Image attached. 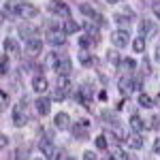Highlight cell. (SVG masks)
I'll list each match as a JSON object with an SVG mask.
<instances>
[{"instance_id":"cell-1","label":"cell","mask_w":160,"mask_h":160,"mask_svg":"<svg viewBox=\"0 0 160 160\" xmlns=\"http://www.w3.org/2000/svg\"><path fill=\"white\" fill-rule=\"evenodd\" d=\"M15 17H24V19H32V17H38V9L28 4V2H17L15 4Z\"/></svg>"},{"instance_id":"cell-2","label":"cell","mask_w":160,"mask_h":160,"mask_svg":"<svg viewBox=\"0 0 160 160\" xmlns=\"http://www.w3.org/2000/svg\"><path fill=\"white\" fill-rule=\"evenodd\" d=\"M79 11L83 13V15H88V19H92L94 24H98V26H107V19H105V15L100 11H96L92 4H81L79 7Z\"/></svg>"},{"instance_id":"cell-3","label":"cell","mask_w":160,"mask_h":160,"mask_svg":"<svg viewBox=\"0 0 160 160\" xmlns=\"http://www.w3.org/2000/svg\"><path fill=\"white\" fill-rule=\"evenodd\" d=\"M24 109H26V96L22 98V102H17V105H15V109H13V124H15L17 128H22V126L28 124V118H26Z\"/></svg>"},{"instance_id":"cell-4","label":"cell","mask_w":160,"mask_h":160,"mask_svg":"<svg viewBox=\"0 0 160 160\" xmlns=\"http://www.w3.org/2000/svg\"><path fill=\"white\" fill-rule=\"evenodd\" d=\"M111 41H113L115 47H126V45L130 43V32H128L126 28H120V30L111 32Z\"/></svg>"},{"instance_id":"cell-5","label":"cell","mask_w":160,"mask_h":160,"mask_svg":"<svg viewBox=\"0 0 160 160\" xmlns=\"http://www.w3.org/2000/svg\"><path fill=\"white\" fill-rule=\"evenodd\" d=\"M75 100H79L83 107H90L92 105V90H90V86H81L79 90H75Z\"/></svg>"},{"instance_id":"cell-6","label":"cell","mask_w":160,"mask_h":160,"mask_svg":"<svg viewBox=\"0 0 160 160\" xmlns=\"http://www.w3.org/2000/svg\"><path fill=\"white\" fill-rule=\"evenodd\" d=\"M38 149H41V154H43V156H45L47 160L58 158V149L53 148V143H51L49 139H43V141H38Z\"/></svg>"},{"instance_id":"cell-7","label":"cell","mask_w":160,"mask_h":160,"mask_svg":"<svg viewBox=\"0 0 160 160\" xmlns=\"http://www.w3.org/2000/svg\"><path fill=\"white\" fill-rule=\"evenodd\" d=\"M38 34H41V30H38L37 26H19V37L26 38V41H32V38H38Z\"/></svg>"},{"instance_id":"cell-8","label":"cell","mask_w":160,"mask_h":160,"mask_svg":"<svg viewBox=\"0 0 160 160\" xmlns=\"http://www.w3.org/2000/svg\"><path fill=\"white\" fill-rule=\"evenodd\" d=\"M43 51V43H41V38H32V41H26V53L30 56V58H34Z\"/></svg>"},{"instance_id":"cell-9","label":"cell","mask_w":160,"mask_h":160,"mask_svg":"<svg viewBox=\"0 0 160 160\" xmlns=\"http://www.w3.org/2000/svg\"><path fill=\"white\" fill-rule=\"evenodd\" d=\"M49 11L56 13V15H62V17H66V19L71 17V9H68L64 2H60V0H58V2H56V0H53V2H49Z\"/></svg>"},{"instance_id":"cell-10","label":"cell","mask_w":160,"mask_h":160,"mask_svg":"<svg viewBox=\"0 0 160 160\" xmlns=\"http://www.w3.org/2000/svg\"><path fill=\"white\" fill-rule=\"evenodd\" d=\"M126 143H128V148H132V149H141L145 145V139L141 137V132H135L132 130V135L126 137Z\"/></svg>"},{"instance_id":"cell-11","label":"cell","mask_w":160,"mask_h":160,"mask_svg":"<svg viewBox=\"0 0 160 160\" xmlns=\"http://www.w3.org/2000/svg\"><path fill=\"white\" fill-rule=\"evenodd\" d=\"M47 43L53 45V47H62V45L66 43V37L60 34L58 30H51V32H47Z\"/></svg>"},{"instance_id":"cell-12","label":"cell","mask_w":160,"mask_h":160,"mask_svg":"<svg viewBox=\"0 0 160 160\" xmlns=\"http://www.w3.org/2000/svg\"><path fill=\"white\" fill-rule=\"evenodd\" d=\"M47 88H49V83H47L45 75H37V77L32 79V90H34V92H38V94H43V92H45Z\"/></svg>"},{"instance_id":"cell-13","label":"cell","mask_w":160,"mask_h":160,"mask_svg":"<svg viewBox=\"0 0 160 160\" xmlns=\"http://www.w3.org/2000/svg\"><path fill=\"white\" fill-rule=\"evenodd\" d=\"M71 71H73L71 60H68V58H60L58 66H56V75H71Z\"/></svg>"},{"instance_id":"cell-14","label":"cell","mask_w":160,"mask_h":160,"mask_svg":"<svg viewBox=\"0 0 160 160\" xmlns=\"http://www.w3.org/2000/svg\"><path fill=\"white\" fill-rule=\"evenodd\" d=\"M118 88H120V92H122V94H126V96H128V94L135 90V79L122 77V79H120V83H118Z\"/></svg>"},{"instance_id":"cell-15","label":"cell","mask_w":160,"mask_h":160,"mask_svg":"<svg viewBox=\"0 0 160 160\" xmlns=\"http://www.w3.org/2000/svg\"><path fill=\"white\" fill-rule=\"evenodd\" d=\"M79 62H81V64H86V66H96V64H98V60H96V58H94L88 49L79 51Z\"/></svg>"},{"instance_id":"cell-16","label":"cell","mask_w":160,"mask_h":160,"mask_svg":"<svg viewBox=\"0 0 160 160\" xmlns=\"http://www.w3.org/2000/svg\"><path fill=\"white\" fill-rule=\"evenodd\" d=\"M34 105H37L38 115H47V113H49V109H51V100L49 98H43V96H41V98H37V102H34Z\"/></svg>"},{"instance_id":"cell-17","label":"cell","mask_w":160,"mask_h":160,"mask_svg":"<svg viewBox=\"0 0 160 160\" xmlns=\"http://www.w3.org/2000/svg\"><path fill=\"white\" fill-rule=\"evenodd\" d=\"M68 113H64V111H60L56 118H53V126L56 128H60V130H64V128H68Z\"/></svg>"},{"instance_id":"cell-18","label":"cell","mask_w":160,"mask_h":160,"mask_svg":"<svg viewBox=\"0 0 160 160\" xmlns=\"http://www.w3.org/2000/svg\"><path fill=\"white\" fill-rule=\"evenodd\" d=\"M139 32H141V37H143V34H145V37H154V34H156V26L152 24V22H145V19H143V22L139 24Z\"/></svg>"},{"instance_id":"cell-19","label":"cell","mask_w":160,"mask_h":160,"mask_svg":"<svg viewBox=\"0 0 160 160\" xmlns=\"http://www.w3.org/2000/svg\"><path fill=\"white\" fill-rule=\"evenodd\" d=\"M98 28H100V26H98V24H94L92 19H86V22H83V30H86L90 37H94L96 41H98Z\"/></svg>"},{"instance_id":"cell-20","label":"cell","mask_w":160,"mask_h":160,"mask_svg":"<svg viewBox=\"0 0 160 160\" xmlns=\"http://www.w3.org/2000/svg\"><path fill=\"white\" fill-rule=\"evenodd\" d=\"M79 28H81V26L77 24V22H73L71 17H68V19L64 22V26H62V30H64L66 34H75V32H79Z\"/></svg>"},{"instance_id":"cell-21","label":"cell","mask_w":160,"mask_h":160,"mask_svg":"<svg viewBox=\"0 0 160 160\" xmlns=\"http://www.w3.org/2000/svg\"><path fill=\"white\" fill-rule=\"evenodd\" d=\"M130 128H132L135 132H143V130H145V122H143L139 115H132V118H130Z\"/></svg>"},{"instance_id":"cell-22","label":"cell","mask_w":160,"mask_h":160,"mask_svg":"<svg viewBox=\"0 0 160 160\" xmlns=\"http://www.w3.org/2000/svg\"><path fill=\"white\" fill-rule=\"evenodd\" d=\"M56 88L62 90V92H68L71 88V81H68V75H58V81H56Z\"/></svg>"},{"instance_id":"cell-23","label":"cell","mask_w":160,"mask_h":160,"mask_svg":"<svg viewBox=\"0 0 160 160\" xmlns=\"http://www.w3.org/2000/svg\"><path fill=\"white\" fill-rule=\"evenodd\" d=\"M92 45H96V38H92L90 34L79 38V47H81V49H92Z\"/></svg>"},{"instance_id":"cell-24","label":"cell","mask_w":160,"mask_h":160,"mask_svg":"<svg viewBox=\"0 0 160 160\" xmlns=\"http://www.w3.org/2000/svg\"><path fill=\"white\" fill-rule=\"evenodd\" d=\"M2 47H4V51H13V53H19V45H17V43H15L13 38H4Z\"/></svg>"},{"instance_id":"cell-25","label":"cell","mask_w":160,"mask_h":160,"mask_svg":"<svg viewBox=\"0 0 160 160\" xmlns=\"http://www.w3.org/2000/svg\"><path fill=\"white\" fill-rule=\"evenodd\" d=\"M139 105H141V107H145V109H152V107H154V100L149 98L145 92H141V94H139Z\"/></svg>"},{"instance_id":"cell-26","label":"cell","mask_w":160,"mask_h":160,"mask_svg":"<svg viewBox=\"0 0 160 160\" xmlns=\"http://www.w3.org/2000/svg\"><path fill=\"white\" fill-rule=\"evenodd\" d=\"M135 66H137V62L132 60V58H124L118 68H122V71H135Z\"/></svg>"},{"instance_id":"cell-27","label":"cell","mask_w":160,"mask_h":160,"mask_svg":"<svg viewBox=\"0 0 160 160\" xmlns=\"http://www.w3.org/2000/svg\"><path fill=\"white\" fill-rule=\"evenodd\" d=\"M58 62H60V58H58V53H56V51H51L49 56H47V60H45V64H47L49 68H53V71H56Z\"/></svg>"},{"instance_id":"cell-28","label":"cell","mask_w":160,"mask_h":160,"mask_svg":"<svg viewBox=\"0 0 160 160\" xmlns=\"http://www.w3.org/2000/svg\"><path fill=\"white\" fill-rule=\"evenodd\" d=\"M113 19H115V24L120 26V28H126L130 17H124V15H120V13H115V15H113ZM126 30H128V28H126Z\"/></svg>"},{"instance_id":"cell-29","label":"cell","mask_w":160,"mask_h":160,"mask_svg":"<svg viewBox=\"0 0 160 160\" xmlns=\"http://www.w3.org/2000/svg\"><path fill=\"white\" fill-rule=\"evenodd\" d=\"M107 60H109L115 68H118V66H120V62H122V60H120V56H118V51H109V53H107Z\"/></svg>"},{"instance_id":"cell-30","label":"cell","mask_w":160,"mask_h":160,"mask_svg":"<svg viewBox=\"0 0 160 160\" xmlns=\"http://www.w3.org/2000/svg\"><path fill=\"white\" fill-rule=\"evenodd\" d=\"M132 49H135V51H141V53H143V49H145V38H143V37L135 38V43H132Z\"/></svg>"},{"instance_id":"cell-31","label":"cell","mask_w":160,"mask_h":160,"mask_svg":"<svg viewBox=\"0 0 160 160\" xmlns=\"http://www.w3.org/2000/svg\"><path fill=\"white\" fill-rule=\"evenodd\" d=\"M96 148H98V149H107V137H105V135L96 137Z\"/></svg>"},{"instance_id":"cell-32","label":"cell","mask_w":160,"mask_h":160,"mask_svg":"<svg viewBox=\"0 0 160 160\" xmlns=\"http://www.w3.org/2000/svg\"><path fill=\"white\" fill-rule=\"evenodd\" d=\"M9 73V58H7V51L2 53V75Z\"/></svg>"},{"instance_id":"cell-33","label":"cell","mask_w":160,"mask_h":160,"mask_svg":"<svg viewBox=\"0 0 160 160\" xmlns=\"http://www.w3.org/2000/svg\"><path fill=\"white\" fill-rule=\"evenodd\" d=\"M158 120L160 118H156V115L149 118V122H145V128H158Z\"/></svg>"},{"instance_id":"cell-34","label":"cell","mask_w":160,"mask_h":160,"mask_svg":"<svg viewBox=\"0 0 160 160\" xmlns=\"http://www.w3.org/2000/svg\"><path fill=\"white\" fill-rule=\"evenodd\" d=\"M111 158H118V160H122V158H126V154H124L120 148H115L113 149V154H111Z\"/></svg>"},{"instance_id":"cell-35","label":"cell","mask_w":160,"mask_h":160,"mask_svg":"<svg viewBox=\"0 0 160 160\" xmlns=\"http://www.w3.org/2000/svg\"><path fill=\"white\" fill-rule=\"evenodd\" d=\"M64 94H66V92H62V90H58V88H56V90H53V100H58V102H60V100H64Z\"/></svg>"},{"instance_id":"cell-36","label":"cell","mask_w":160,"mask_h":160,"mask_svg":"<svg viewBox=\"0 0 160 160\" xmlns=\"http://www.w3.org/2000/svg\"><path fill=\"white\" fill-rule=\"evenodd\" d=\"M102 118H105V122H115V115L109 111H102Z\"/></svg>"},{"instance_id":"cell-37","label":"cell","mask_w":160,"mask_h":160,"mask_svg":"<svg viewBox=\"0 0 160 160\" xmlns=\"http://www.w3.org/2000/svg\"><path fill=\"white\" fill-rule=\"evenodd\" d=\"M152 11H154V15L160 19V2H154V4H152Z\"/></svg>"},{"instance_id":"cell-38","label":"cell","mask_w":160,"mask_h":160,"mask_svg":"<svg viewBox=\"0 0 160 160\" xmlns=\"http://www.w3.org/2000/svg\"><path fill=\"white\" fill-rule=\"evenodd\" d=\"M0 98H2V109H7V105H9V96H7V92H2Z\"/></svg>"},{"instance_id":"cell-39","label":"cell","mask_w":160,"mask_h":160,"mask_svg":"<svg viewBox=\"0 0 160 160\" xmlns=\"http://www.w3.org/2000/svg\"><path fill=\"white\" fill-rule=\"evenodd\" d=\"M7 143H9V137H7V135H0V148L4 149V148H7Z\"/></svg>"},{"instance_id":"cell-40","label":"cell","mask_w":160,"mask_h":160,"mask_svg":"<svg viewBox=\"0 0 160 160\" xmlns=\"http://www.w3.org/2000/svg\"><path fill=\"white\" fill-rule=\"evenodd\" d=\"M154 154L160 156V139H156V143H154Z\"/></svg>"},{"instance_id":"cell-41","label":"cell","mask_w":160,"mask_h":160,"mask_svg":"<svg viewBox=\"0 0 160 160\" xmlns=\"http://www.w3.org/2000/svg\"><path fill=\"white\" fill-rule=\"evenodd\" d=\"M83 158L90 160V158H96V154H92V152H83Z\"/></svg>"},{"instance_id":"cell-42","label":"cell","mask_w":160,"mask_h":160,"mask_svg":"<svg viewBox=\"0 0 160 160\" xmlns=\"http://www.w3.org/2000/svg\"><path fill=\"white\" fill-rule=\"evenodd\" d=\"M143 71H145V73H149V64H148V60H143Z\"/></svg>"},{"instance_id":"cell-43","label":"cell","mask_w":160,"mask_h":160,"mask_svg":"<svg viewBox=\"0 0 160 160\" xmlns=\"http://www.w3.org/2000/svg\"><path fill=\"white\" fill-rule=\"evenodd\" d=\"M156 60L160 62V45H158V47H156Z\"/></svg>"},{"instance_id":"cell-44","label":"cell","mask_w":160,"mask_h":160,"mask_svg":"<svg viewBox=\"0 0 160 160\" xmlns=\"http://www.w3.org/2000/svg\"><path fill=\"white\" fill-rule=\"evenodd\" d=\"M156 102H158V105H160V92H158V96H156Z\"/></svg>"},{"instance_id":"cell-45","label":"cell","mask_w":160,"mask_h":160,"mask_svg":"<svg viewBox=\"0 0 160 160\" xmlns=\"http://www.w3.org/2000/svg\"><path fill=\"white\" fill-rule=\"evenodd\" d=\"M107 2H120V0H107Z\"/></svg>"},{"instance_id":"cell-46","label":"cell","mask_w":160,"mask_h":160,"mask_svg":"<svg viewBox=\"0 0 160 160\" xmlns=\"http://www.w3.org/2000/svg\"><path fill=\"white\" fill-rule=\"evenodd\" d=\"M22 2H26V0H22Z\"/></svg>"}]
</instances>
